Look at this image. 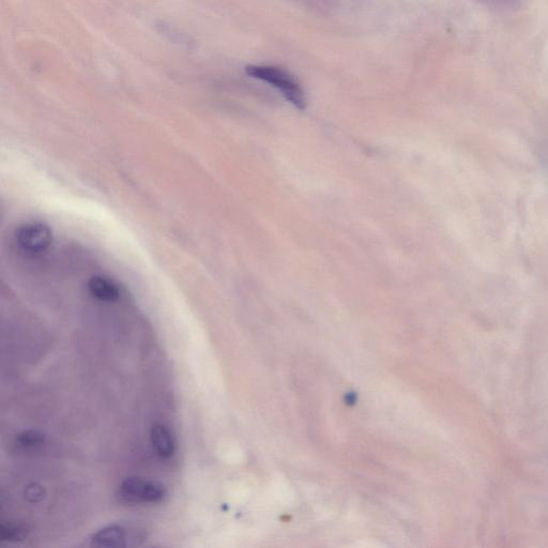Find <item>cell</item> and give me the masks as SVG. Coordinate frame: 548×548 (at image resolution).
Returning a JSON list of instances; mask_svg holds the SVG:
<instances>
[{"mask_svg":"<svg viewBox=\"0 0 548 548\" xmlns=\"http://www.w3.org/2000/svg\"><path fill=\"white\" fill-rule=\"evenodd\" d=\"M251 78L271 85L280 91L282 96L296 108H306V95L295 76L285 69L274 66L252 65L246 68Z\"/></svg>","mask_w":548,"mask_h":548,"instance_id":"cell-1","label":"cell"},{"mask_svg":"<svg viewBox=\"0 0 548 548\" xmlns=\"http://www.w3.org/2000/svg\"><path fill=\"white\" fill-rule=\"evenodd\" d=\"M166 495L162 483L136 477L126 479L118 489V498L129 504H160Z\"/></svg>","mask_w":548,"mask_h":548,"instance_id":"cell-2","label":"cell"},{"mask_svg":"<svg viewBox=\"0 0 548 548\" xmlns=\"http://www.w3.org/2000/svg\"><path fill=\"white\" fill-rule=\"evenodd\" d=\"M19 247L32 254L48 250L52 245L53 235L50 228L42 223H27L20 226L15 234Z\"/></svg>","mask_w":548,"mask_h":548,"instance_id":"cell-3","label":"cell"},{"mask_svg":"<svg viewBox=\"0 0 548 548\" xmlns=\"http://www.w3.org/2000/svg\"><path fill=\"white\" fill-rule=\"evenodd\" d=\"M88 291L94 298L104 301L113 302L120 297L119 285L109 277L95 276L88 281Z\"/></svg>","mask_w":548,"mask_h":548,"instance_id":"cell-4","label":"cell"},{"mask_svg":"<svg viewBox=\"0 0 548 548\" xmlns=\"http://www.w3.org/2000/svg\"><path fill=\"white\" fill-rule=\"evenodd\" d=\"M151 444L162 459H170L175 453L176 445L174 437L164 424H155L152 426Z\"/></svg>","mask_w":548,"mask_h":548,"instance_id":"cell-5","label":"cell"},{"mask_svg":"<svg viewBox=\"0 0 548 548\" xmlns=\"http://www.w3.org/2000/svg\"><path fill=\"white\" fill-rule=\"evenodd\" d=\"M91 544L97 547L118 548L128 545L127 532L120 526L104 527L91 538Z\"/></svg>","mask_w":548,"mask_h":548,"instance_id":"cell-6","label":"cell"},{"mask_svg":"<svg viewBox=\"0 0 548 548\" xmlns=\"http://www.w3.org/2000/svg\"><path fill=\"white\" fill-rule=\"evenodd\" d=\"M28 530L23 525L3 524L0 527V541L19 542L27 538Z\"/></svg>","mask_w":548,"mask_h":548,"instance_id":"cell-7","label":"cell"},{"mask_svg":"<svg viewBox=\"0 0 548 548\" xmlns=\"http://www.w3.org/2000/svg\"><path fill=\"white\" fill-rule=\"evenodd\" d=\"M44 443V437L34 431L24 432L18 437V444L23 448H35Z\"/></svg>","mask_w":548,"mask_h":548,"instance_id":"cell-8","label":"cell"},{"mask_svg":"<svg viewBox=\"0 0 548 548\" xmlns=\"http://www.w3.org/2000/svg\"><path fill=\"white\" fill-rule=\"evenodd\" d=\"M301 2L319 9H333L342 6L347 0H301Z\"/></svg>","mask_w":548,"mask_h":548,"instance_id":"cell-9","label":"cell"},{"mask_svg":"<svg viewBox=\"0 0 548 548\" xmlns=\"http://www.w3.org/2000/svg\"><path fill=\"white\" fill-rule=\"evenodd\" d=\"M484 2L498 7H514L519 0H484Z\"/></svg>","mask_w":548,"mask_h":548,"instance_id":"cell-10","label":"cell"}]
</instances>
